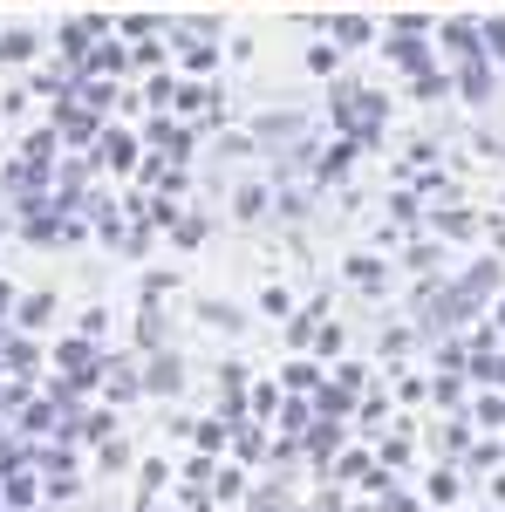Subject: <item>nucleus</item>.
<instances>
[{"label": "nucleus", "mask_w": 505, "mask_h": 512, "mask_svg": "<svg viewBox=\"0 0 505 512\" xmlns=\"http://www.w3.org/2000/svg\"><path fill=\"white\" fill-rule=\"evenodd\" d=\"M144 390L151 396H178L185 390V362H178V349H151V362H144Z\"/></svg>", "instance_id": "obj_1"}, {"label": "nucleus", "mask_w": 505, "mask_h": 512, "mask_svg": "<svg viewBox=\"0 0 505 512\" xmlns=\"http://www.w3.org/2000/svg\"><path fill=\"white\" fill-rule=\"evenodd\" d=\"M110 376H103V390H110V403H130V396H144V376L130 369V362H103Z\"/></svg>", "instance_id": "obj_2"}, {"label": "nucleus", "mask_w": 505, "mask_h": 512, "mask_svg": "<svg viewBox=\"0 0 505 512\" xmlns=\"http://www.w3.org/2000/svg\"><path fill=\"white\" fill-rule=\"evenodd\" d=\"M471 383H492V390H505V355H478V362H471Z\"/></svg>", "instance_id": "obj_3"}, {"label": "nucleus", "mask_w": 505, "mask_h": 512, "mask_svg": "<svg viewBox=\"0 0 505 512\" xmlns=\"http://www.w3.org/2000/svg\"><path fill=\"white\" fill-rule=\"evenodd\" d=\"M48 315H55L48 294H28V301H21V328H48Z\"/></svg>", "instance_id": "obj_4"}, {"label": "nucleus", "mask_w": 505, "mask_h": 512, "mask_svg": "<svg viewBox=\"0 0 505 512\" xmlns=\"http://www.w3.org/2000/svg\"><path fill=\"white\" fill-rule=\"evenodd\" d=\"M253 512H287V485L273 478V485H253Z\"/></svg>", "instance_id": "obj_5"}, {"label": "nucleus", "mask_w": 505, "mask_h": 512, "mask_svg": "<svg viewBox=\"0 0 505 512\" xmlns=\"http://www.w3.org/2000/svg\"><path fill=\"white\" fill-rule=\"evenodd\" d=\"M205 321H212V328H226V335H239V328H246V315H239V308H226V301H212V308H205Z\"/></svg>", "instance_id": "obj_6"}, {"label": "nucleus", "mask_w": 505, "mask_h": 512, "mask_svg": "<svg viewBox=\"0 0 505 512\" xmlns=\"http://www.w3.org/2000/svg\"><path fill=\"white\" fill-rule=\"evenodd\" d=\"M287 390H321V376H314V362H287Z\"/></svg>", "instance_id": "obj_7"}, {"label": "nucleus", "mask_w": 505, "mask_h": 512, "mask_svg": "<svg viewBox=\"0 0 505 512\" xmlns=\"http://www.w3.org/2000/svg\"><path fill=\"white\" fill-rule=\"evenodd\" d=\"M471 424H492V431H499V424H505V396H485V403L471 410Z\"/></svg>", "instance_id": "obj_8"}, {"label": "nucleus", "mask_w": 505, "mask_h": 512, "mask_svg": "<svg viewBox=\"0 0 505 512\" xmlns=\"http://www.w3.org/2000/svg\"><path fill=\"white\" fill-rule=\"evenodd\" d=\"M349 280H355V287H369V294H376V287H383V267H376V260H355V267H349Z\"/></svg>", "instance_id": "obj_9"}, {"label": "nucleus", "mask_w": 505, "mask_h": 512, "mask_svg": "<svg viewBox=\"0 0 505 512\" xmlns=\"http://www.w3.org/2000/svg\"><path fill=\"white\" fill-rule=\"evenodd\" d=\"M451 499H458V478L437 472V478H430V506H451Z\"/></svg>", "instance_id": "obj_10"}, {"label": "nucleus", "mask_w": 505, "mask_h": 512, "mask_svg": "<svg viewBox=\"0 0 505 512\" xmlns=\"http://www.w3.org/2000/svg\"><path fill=\"white\" fill-rule=\"evenodd\" d=\"M260 212H267V192H260V185H246V192H239V219H260Z\"/></svg>", "instance_id": "obj_11"}, {"label": "nucleus", "mask_w": 505, "mask_h": 512, "mask_svg": "<svg viewBox=\"0 0 505 512\" xmlns=\"http://www.w3.org/2000/svg\"><path fill=\"white\" fill-rule=\"evenodd\" d=\"M0 55H7V62H28V55H35V41H28V35H7V41H0Z\"/></svg>", "instance_id": "obj_12"}, {"label": "nucleus", "mask_w": 505, "mask_h": 512, "mask_svg": "<svg viewBox=\"0 0 505 512\" xmlns=\"http://www.w3.org/2000/svg\"><path fill=\"white\" fill-rule=\"evenodd\" d=\"M430 396H437V403H458V396H465V383H458V376H437V383H430Z\"/></svg>", "instance_id": "obj_13"}, {"label": "nucleus", "mask_w": 505, "mask_h": 512, "mask_svg": "<svg viewBox=\"0 0 505 512\" xmlns=\"http://www.w3.org/2000/svg\"><path fill=\"white\" fill-rule=\"evenodd\" d=\"M465 89H471V96H485V89H492V76H485V62H465Z\"/></svg>", "instance_id": "obj_14"}, {"label": "nucleus", "mask_w": 505, "mask_h": 512, "mask_svg": "<svg viewBox=\"0 0 505 512\" xmlns=\"http://www.w3.org/2000/svg\"><path fill=\"white\" fill-rule=\"evenodd\" d=\"M492 48H499V55H505V21H499V28H492Z\"/></svg>", "instance_id": "obj_15"}, {"label": "nucleus", "mask_w": 505, "mask_h": 512, "mask_svg": "<svg viewBox=\"0 0 505 512\" xmlns=\"http://www.w3.org/2000/svg\"><path fill=\"white\" fill-rule=\"evenodd\" d=\"M7 308H14V294H7V287H0V315H7Z\"/></svg>", "instance_id": "obj_16"}, {"label": "nucleus", "mask_w": 505, "mask_h": 512, "mask_svg": "<svg viewBox=\"0 0 505 512\" xmlns=\"http://www.w3.org/2000/svg\"><path fill=\"white\" fill-rule=\"evenodd\" d=\"M499 328H505V301H499Z\"/></svg>", "instance_id": "obj_17"}]
</instances>
